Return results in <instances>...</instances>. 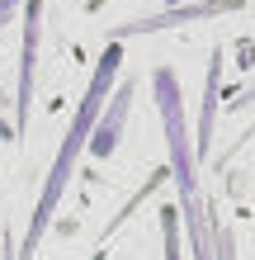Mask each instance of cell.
Segmentation results:
<instances>
[{
    "mask_svg": "<svg viewBox=\"0 0 255 260\" xmlns=\"http://www.w3.org/2000/svg\"><path fill=\"white\" fill-rule=\"evenodd\" d=\"M118 62H123V48H118V43H109L104 62L95 67V76H90L85 100L76 104V114H71V123H66V137H62V147H57L52 171H48V180H43V194H38V204H33V218H28V232H24V246H19L24 255H33V251H38V241H43V232H48L52 213H57V204H62V194H66V185H71V175H76L81 151L90 147V137H95L104 109H109V100H114V81H118Z\"/></svg>",
    "mask_w": 255,
    "mask_h": 260,
    "instance_id": "1",
    "label": "cell"
},
{
    "mask_svg": "<svg viewBox=\"0 0 255 260\" xmlns=\"http://www.w3.org/2000/svg\"><path fill=\"white\" fill-rule=\"evenodd\" d=\"M152 90H156L161 128H166V147H170V180L179 185L185 218H194V213H203V208H199V137H189V123H185V95H179V81H175L170 67H156Z\"/></svg>",
    "mask_w": 255,
    "mask_h": 260,
    "instance_id": "2",
    "label": "cell"
},
{
    "mask_svg": "<svg viewBox=\"0 0 255 260\" xmlns=\"http://www.w3.org/2000/svg\"><path fill=\"white\" fill-rule=\"evenodd\" d=\"M38 38H43V5H38V0H28V10H24V43H19V85H14V128H24L28 123V109H33Z\"/></svg>",
    "mask_w": 255,
    "mask_h": 260,
    "instance_id": "3",
    "label": "cell"
},
{
    "mask_svg": "<svg viewBox=\"0 0 255 260\" xmlns=\"http://www.w3.org/2000/svg\"><path fill=\"white\" fill-rule=\"evenodd\" d=\"M227 10H241V0H199V5H175V10H166V14H152V19L118 24V28H114V43H118V38H132V34H161V28H175V24L213 19V14H227Z\"/></svg>",
    "mask_w": 255,
    "mask_h": 260,
    "instance_id": "4",
    "label": "cell"
},
{
    "mask_svg": "<svg viewBox=\"0 0 255 260\" xmlns=\"http://www.w3.org/2000/svg\"><path fill=\"white\" fill-rule=\"evenodd\" d=\"M132 95H137V81H123V85L114 90L109 109H104V118H99L95 137H90V151H95V156H114V151H118V133H123V123H128Z\"/></svg>",
    "mask_w": 255,
    "mask_h": 260,
    "instance_id": "5",
    "label": "cell"
},
{
    "mask_svg": "<svg viewBox=\"0 0 255 260\" xmlns=\"http://www.w3.org/2000/svg\"><path fill=\"white\" fill-rule=\"evenodd\" d=\"M217 81H222V57L213 52V62H208V90H203V118H199V156L213 147V128H217Z\"/></svg>",
    "mask_w": 255,
    "mask_h": 260,
    "instance_id": "6",
    "label": "cell"
},
{
    "mask_svg": "<svg viewBox=\"0 0 255 260\" xmlns=\"http://www.w3.org/2000/svg\"><path fill=\"white\" fill-rule=\"evenodd\" d=\"M161 241H166V260H185V251H179V208L175 204L161 208Z\"/></svg>",
    "mask_w": 255,
    "mask_h": 260,
    "instance_id": "7",
    "label": "cell"
},
{
    "mask_svg": "<svg viewBox=\"0 0 255 260\" xmlns=\"http://www.w3.org/2000/svg\"><path fill=\"white\" fill-rule=\"evenodd\" d=\"M19 5H24V0H0V28L14 19V10H19Z\"/></svg>",
    "mask_w": 255,
    "mask_h": 260,
    "instance_id": "8",
    "label": "cell"
},
{
    "mask_svg": "<svg viewBox=\"0 0 255 260\" xmlns=\"http://www.w3.org/2000/svg\"><path fill=\"white\" fill-rule=\"evenodd\" d=\"M0 137H5V142H14L19 133H14V123H5V118H0Z\"/></svg>",
    "mask_w": 255,
    "mask_h": 260,
    "instance_id": "9",
    "label": "cell"
},
{
    "mask_svg": "<svg viewBox=\"0 0 255 260\" xmlns=\"http://www.w3.org/2000/svg\"><path fill=\"white\" fill-rule=\"evenodd\" d=\"M166 5H170V10H175V5H179V0H166Z\"/></svg>",
    "mask_w": 255,
    "mask_h": 260,
    "instance_id": "10",
    "label": "cell"
}]
</instances>
